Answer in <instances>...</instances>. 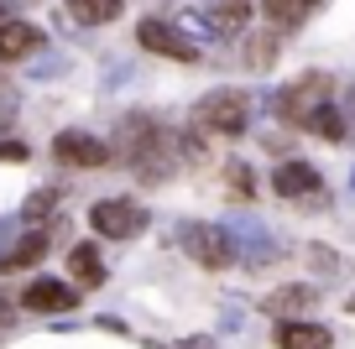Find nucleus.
Wrapping results in <instances>:
<instances>
[{
	"mask_svg": "<svg viewBox=\"0 0 355 349\" xmlns=\"http://www.w3.org/2000/svg\"><path fill=\"white\" fill-rule=\"evenodd\" d=\"M121 156L136 167V177H146V183H162V177H167V167H173L162 125H157L152 115H141V109L121 120Z\"/></svg>",
	"mask_w": 355,
	"mask_h": 349,
	"instance_id": "f257e3e1",
	"label": "nucleus"
},
{
	"mask_svg": "<svg viewBox=\"0 0 355 349\" xmlns=\"http://www.w3.org/2000/svg\"><path fill=\"white\" fill-rule=\"evenodd\" d=\"M245 120H251V99L241 89H214L193 105V125L199 131H214V136H241Z\"/></svg>",
	"mask_w": 355,
	"mask_h": 349,
	"instance_id": "f03ea898",
	"label": "nucleus"
},
{
	"mask_svg": "<svg viewBox=\"0 0 355 349\" xmlns=\"http://www.w3.org/2000/svg\"><path fill=\"white\" fill-rule=\"evenodd\" d=\"M89 224H94V235H105V240H136L146 229V208L131 204V198H100V204L89 208Z\"/></svg>",
	"mask_w": 355,
	"mask_h": 349,
	"instance_id": "7ed1b4c3",
	"label": "nucleus"
},
{
	"mask_svg": "<svg viewBox=\"0 0 355 349\" xmlns=\"http://www.w3.org/2000/svg\"><path fill=\"white\" fill-rule=\"evenodd\" d=\"M329 89H334V84H329V78H324V73H303L298 84H293L288 94L277 99L282 120H288L293 131H303V125H309V115H313V109H319V105H329Z\"/></svg>",
	"mask_w": 355,
	"mask_h": 349,
	"instance_id": "20e7f679",
	"label": "nucleus"
},
{
	"mask_svg": "<svg viewBox=\"0 0 355 349\" xmlns=\"http://www.w3.org/2000/svg\"><path fill=\"white\" fill-rule=\"evenodd\" d=\"M136 42H141L146 53H157V57H173V63H193V57H199V47H193L189 37L178 32V26L157 21V16H146V21L136 26Z\"/></svg>",
	"mask_w": 355,
	"mask_h": 349,
	"instance_id": "39448f33",
	"label": "nucleus"
},
{
	"mask_svg": "<svg viewBox=\"0 0 355 349\" xmlns=\"http://www.w3.org/2000/svg\"><path fill=\"white\" fill-rule=\"evenodd\" d=\"M53 156L63 167H105L110 162V146H105L100 136H89V131H58L53 136Z\"/></svg>",
	"mask_w": 355,
	"mask_h": 349,
	"instance_id": "423d86ee",
	"label": "nucleus"
},
{
	"mask_svg": "<svg viewBox=\"0 0 355 349\" xmlns=\"http://www.w3.org/2000/svg\"><path fill=\"white\" fill-rule=\"evenodd\" d=\"M183 240H189V256L204 266V271H225V266L235 261L230 235H225V229H214V224H193L189 235H183Z\"/></svg>",
	"mask_w": 355,
	"mask_h": 349,
	"instance_id": "0eeeda50",
	"label": "nucleus"
},
{
	"mask_svg": "<svg viewBox=\"0 0 355 349\" xmlns=\"http://www.w3.org/2000/svg\"><path fill=\"white\" fill-rule=\"evenodd\" d=\"M42 53V32L32 21H0V63H32Z\"/></svg>",
	"mask_w": 355,
	"mask_h": 349,
	"instance_id": "6e6552de",
	"label": "nucleus"
},
{
	"mask_svg": "<svg viewBox=\"0 0 355 349\" xmlns=\"http://www.w3.org/2000/svg\"><path fill=\"white\" fill-rule=\"evenodd\" d=\"M73 303H78V292L68 282H58V276H37L21 292V307H32V313H68Z\"/></svg>",
	"mask_w": 355,
	"mask_h": 349,
	"instance_id": "1a4fd4ad",
	"label": "nucleus"
},
{
	"mask_svg": "<svg viewBox=\"0 0 355 349\" xmlns=\"http://www.w3.org/2000/svg\"><path fill=\"white\" fill-rule=\"evenodd\" d=\"M272 188H277L282 198H324V183H319V172H313L309 162H282L277 172H272Z\"/></svg>",
	"mask_w": 355,
	"mask_h": 349,
	"instance_id": "9d476101",
	"label": "nucleus"
},
{
	"mask_svg": "<svg viewBox=\"0 0 355 349\" xmlns=\"http://www.w3.org/2000/svg\"><path fill=\"white\" fill-rule=\"evenodd\" d=\"M47 245H53V229H32V235H21L16 245L0 251V271H26V266H37L47 256Z\"/></svg>",
	"mask_w": 355,
	"mask_h": 349,
	"instance_id": "9b49d317",
	"label": "nucleus"
},
{
	"mask_svg": "<svg viewBox=\"0 0 355 349\" xmlns=\"http://www.w3.org/2000/svg\"><path fill=\"white\" fill-rule=\"evenodd\" d=\"M329 328L324 323H303V318H282L277 323V349H329Z\"/></svg>",
	"mask_w": 355,
	"mask_h": 349,
	"instance_id": "f8f14e48",
	"label": "nucleus"
},
{
	"mask_svg": "<svg viewBox=\"0 0 355 349\" xmlns=\"http://www.w3.org/2000/svg\"><path fill=\"white\" fill-rule=\"evenodd\" d=\"M251 11H256V0H209V6H204V21H209L214 32H245Z\"/></svg>",
	"mask_w": 355,
	"mask_h": 349,
	"instance_id": "ddd939ff",
	"label": "nucleus"
},
{
	"mask_svg": "<svg viewBox=\"0 0 355 349\" xmlns=\"http://www.w3.org/2000/svg\"><path fill=\"white\" fill-rule=\"evenodd\" d=\"M68 276H73L78 287H100L105 282V261H100V245H73L68 251Z\"/></svg>",
	"mask_w": 355,
	"mask_h": 349,
	"instance_id": "4468645a",
	"label": "nucleus"
},
{
	"mask_svg": "<svg viewBox=\"0 0 355 349\" xmlns=\"http://www.w3.org/2000/svg\"><path fill=\"white\" fill-rule=\"evenodd\" d=\"M313 303H319V292H313L309 282L277 287V292L266 297V307H272V313H277V318H293V313H303V307H313Z\"/></svg>",
	"mask_w": 355,
	"mask_h": 349,
	"instance_id": "2eb2a0df",
	"label": "nucleus"
},
{
	"mask_svg": "<svg viewBox=\"0 0 355 349\" xmlns=\"http://www.w3.org/2000/svg\"><path fill=\"white\" fill-rule=\"evenodd\" d=\"M121 11H125V0H68V16H73L78 26H105Z\"/></svg>",
	"mask_w": 355,
	"mask_h": 349,
	"instance_id": "dca6fc26",
	"label": "nucleus"
},
{
	"mask_svg": "<svg viewBox=\"0 0 355 349\" xmlns=\"http://www.w3.org/2000/svg\"><path fill=\"white\" fill-rule=\"evenodd\" d=\"M303 131H309V136H324V141H345V115H340L334 105H319V109L309 115V125H303Z\"/></svg>",
	"mask_w": 355,
	"mask_h": 349,
	"instance_id": "f3484780",
	"label": "nucleus"
},
{
	"mask_svg": "<svg viewBox=\"0 0 355 349\" xmlns=\"http://www.w3.org/2000/svg\"><path fill=\"white\" fill-rule=\"evenodd\" d=\"M309 6L313 0H261V11H266L272 26H298L303 16H309Z\"/></svg>",
	"mask_w": 355,
	"mask_h": 349,
	"instance_id": "a211bd4d",
	"label": "nucleus"
},
{
	"mask_svg": "<svg viewBox=\"0 0 355 349\" xmlns=\"http://www.w3.org/2000/svg\"><path fill=\"white\" fill-rule=\"evenodd\" d=\"M245 63H251V68H272V63H277V37H272V32L245 37Z\"/></svg>",
	"mask_w": 355,
	"mask_h": 349,
	"instance_id": "6ab92c4d",
	"label": "nucleus"
},
{
	"mask_svg": "<svg viewBox=\"0 0 355 349\" xmlns=\"http://www.w3.org/2000/svg\"><path fill=\"white\" fill-rule=\"evenodd\" d=\"M53 204H58V188H42V193H32V198H26L21 219H32V224H37V219H53V214H47Z\"/></svg>",
	"mask_w": 355,
	"mask_h": 349,
	"instance_id": "aec40b11",
	"label": "nucleus"
},
{
	"mask_svg": "<svg viewBox=\"0 0 355 349\" xmlns=\"http://www.w3.org/2000/svg\"><path fill=\"white\" fill-rule=\"evenodd\" d=\"M230 188L251 198V167H241V162H235V167H230Z\"/></svg>",
	"mask_w": 355,
	"mask_h": 349,
	"instance_id": "412c9836",
	"label": "nucleus"
},
{
	"mask_svg": "<svg viewBox=\"0 0 355 349\" xmlns=\"http://www.w3.org/2000/svg\"><path fill=\"white\" fill-rule=\"evenodd\" d=\"M0 162H26V146L21 141H0Z\"/></svg>",
	"mask_w": 355,
	"mask_h": 349,
	"instance_id": "4be33fe9",
	"label": "nucleus"
},
{
	"mask_svg": "<svg viewBox=\"0 0 355 349\" xmlns=\"http://www.w3.org/2000/svg\"><path fill=\"white\" fill-rule=\"evenodd\" d=\"M16 323V303H11V297H6V292H0V334H6V328H11Z\"/></svg>",
	"mask_w": 355,
	"mask_h": 349,
	"instance_id": "5701e85b",
	"label": "nucleus"
},
{
	"mask_svg": "<svg viewBox=\"0 0 355 349\" xmlns=\"http://www.w3.org/2000/svg\"><path fill=\"white\" fill-rule=\"evenodd\" d=\"M32 73H63V57H37Z\"/></svg>",
	"mask_w": 355,
	"mask_h": 349,
	"instance_id": "b1692460",
	"label": "nucleus"
},
{
	"mask_svg": "<svg viewBox=\"0 0 355 349\" xmlns=\"http://www.w3.org/2000/svg\"><path fill=\"white\" fill-rule=\"evenodd\" d=\"M6 11H11V0H0V21H11V16H6Z\"/></svg>",
	"mask_w": 355,
	"mask_h": 349,
	"instance_id": "393cba45",
	"label": "nucleus"
}]
</instances>
